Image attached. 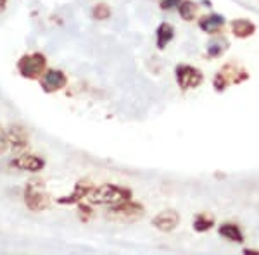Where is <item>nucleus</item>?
<instances>
[{"label": "nucleus", "instance_id": "3", "mask_svg": "<svg viewBox=\"0 0 259 255\" xmlns=\"http://www.w3.org/2000/svg\"><path fill=\"white\" fill-rule=\"evenodd\" d=\"M249 79V73L237 62H227L218 73L214 74L212 86L216 91H225L230 85H239Z\"/></svg>", "mask_w": 259, "mask_h": 255}, {"label": "nucleus", "instance_id": "18", "mask_svg": "<svg viewBox=\"0 0 259 255\" xmlns=\"http://www.w3.org/2000/svg\"><path fill=\"white\" fill-rule=\"evenodd\" d=\"M212 226H214V217L204 214V212H202V214H199L194 219V229H195V231H199V233L209 231Z\"/></svg>", "mask_w": 259, "mask_h": 255}, {"label": "nucleus", "instance_id": "16", "mask_svg": "<svg viewBox=\"0 0 259 255\" xmlns=\"http://www.w3.org/2000/svg\"><path fill=\"white\" fill-rule=\"evenodd\" d=\"M197 9L199 6L192 0H182L178 6V12H180V18L183 21H194V18L197 16Z\"/></svg>", "mask_w": 259, "mask_h": 255}, {"label": "nucleus", "instance_id": "5", "mask_svg": "<svg viewBox=\"0 0 259 255\" xmlns=\"http://www.w3.org/2000/svg\"><path fill=\"white\" fill-rule=\"evenodd\" d=\"M175 74H177L178 86L183 91L197 88V86L202 85V81H204L202 71L194 68V66H189V64H178L177 69H175Z\"/></svg>", "mask_w": 259, "mask_h": 255}, {"label": "nucleus", "instance_id": "7", "mask_svg": "<svg viewBox=\"0 0 259 255\" xmlns=\"http://www.w3.org/2000/svg\"><path fill=\"white\" fill-rule=\"evenodd\" d=\"M68 85V76L61 69H47L40 78V86L45 93H56L66 88Z\"/></svg>", "mask_w": 259, "mask_h": 255}, {"label": "nucleus", "instance_id": "2", "mask_svg": "<svg viewBox=\"0 0 259 255\" xmlns=\"http://www.w3.org/2000/svg\"><path fill=\"white\" fill-rule=\"evenodd\" d=\"M16 69H18L21 78L35 81V79H40L41 74L47 71V57L41 52L24 54L16 62Z\"/></svg>", "mask_w": 259, "mask_h": 255}, {"label": "nucleus", "instance_id": "13", "mask_svg": "<svg viewBox=\"0 0 259 255\" xmlns=\"http://www.w3.org/2000/svg\"><path fill=\"white\" fill-rule=\"evenodd\" d=\"M232 33L237 36V38H249L256 33V24L249 19H235L232 21Z\"/></svg>", "mask_w": 259, "mask_h": 255}, {"label": "nucleus", "instance_id": "4", "mask_svg": "<svg viewBox=\"0 0 259 255\" xmlns=\"http://www.w3.org/2000/svg\"><path fill=\"white\" fill-rule=\"evenodd\" d=\"M144 214H145V209L142 203H137L133 200H124V202L109 207L107 219H114L119 221V223H132V221L142 219Z\"/></svg>", "mask_w": 259, "mask_h": 255}, {"label": "nucleus", "instance_id": "19", "mask_svg": "<svg viewBox=\"0 0 259 255\" xmlns=\"http://www.w3.org/2000/svg\"><path fill=\"white\" fill-rule=\"evenodd\" d=\"M92 18H94L95 21H106L111 18V9L107 4L104 2H99L95 4L94 7H92Z\"/></svg>", "mask_w": 259, "mask_h": 255}, {"label": "nucleus", "instance_id": "12", "mask_svg": "<svg viewBox=\"0 0 259 255\" xmlns=\"http://www.w3.org/2000/svg\"><path fill=\"white\" fill-rule=\"evenodd\" d=\"M225 23H227V19L221 14H209L199 19V28L204 33H207V35H214V33H218L220 30H223Z\"/></svg>", "mask_w": 259, "mask_h": 255}, {"label": "nucleus", "instance_id": "11", "mask_svg": "<svg viewBox=\"0 0 259 255\" xmlns=\"http://www.w3.org/2000/svg\"><path fill=\"white\" fill-rule=\"evenodd\" d=\"M178 224H180V214L177 211H173V209L159 212V214L154 216V219H152V226L157 231H162V233H171L173 229H177Z\"/></svg>", "mask_w": 259, "mask_h": 255}, {"label": "nucleus", "instance_id": "10", "mask_svg": "<svg viewBox=\"0 0 259 255\" xmlns=\"http://www.w3.org/2000/svg\"><path fill=\"white\" fill-rule=\"evenodd\" d=\"M11 166L24 173H40L45 167V161L35 154H21L11 161Z\"/></svg>", "mask_w": 259, "mask_h": 255}, {"label": "nucleus", "instance_id": "21", "mask_svg": "<svg viewBox=\"0 0 259 255\" xmlns=\"http://www.w3.org/2000/svg\"><path fill=\"white\" fill-rule=\"evenodd\" d=\"M9 150V140H7V131L0 126V156H4V154Z\"/></svg>", "mask_w": 259, "mask_h": 255}, {"label": "nucleus", "instance_id": "17", "mask_svg": "<svg viewBox=\"0 0 259 255\" xmlns=\"http://www.w3.org/2000/svg\"><path fill=\"white\" fill-rule=\"evenodd\" d=\"M228 48V41L225 38H218V40H212L209 45H207V56L211 59H216V57H221Z\"/></svg>", "mask_w": 259, "mask_h": 255}, {"label": "nucleus", "instance_id": "9", "mask_svg": "<svg viewBox=\"0 0 259 255\" xmlns=\"http://www.w3.org/2000/svg\"><path fill=\"white\" fill-rule=\"evenodd\" d=\"M7 140H9V148L18 154L26 150L30 145V136L23 124H11L7 129Z\"/></svg>", "mask_w": 259, "mask_h": 255}, {"label": "nucleus", "instance_id": "1", "mask_svg": "<svg viewBox=\"0 0 259 255\" xmlns=\"http://www.w3.org/2000/svg\"><path fill=\"white\" fill-rule=\"evenodd\" d=\"M92 206H116L124 200H132V190L118 185H111V183H104L90 191V195L87 196Z\"/></svg>", "mask_w": 259, "mask_h": 255}, {"label": "nucleus", "instance_id": "20", "mask_svg": "<svg viewBox=\"0 0 259 255\" xmlns=\"http://www.w3.org/2000/svg\"><path fill=\"white\" fill-rule=\"evenodd\" d=\"M78 217L83 221V223H89V221L94 217V211H92L90 206H87V203H78Z\"/></svg>", "mask_w": 259, "mask_h": 255}, {"label": "nucleus", "instance_id": "23", "mask_svg": "<svg viewBox=\"0 0 259 255\" xmlns=\"http://www.w3.org/2000/svg\"><path fill=\"white\" fill-rule=\"evenodd\" d=\"M7 2H9V0H0V12H4V11H6Z\"/></svg>", "mask_w": 259, "mask_h": 255}, {"label": "nucleus", "instance_id": "24", "mask_svg": "<svg viewBox=\"0 0 259 255\" xmlns=\"http://www.w3.org/2000/svg\"><path fill=\"white\" fill-rule=\"evenodd\" d=\"M244 253H247V255H249V253H250V255H257L259 252H256V250H249V248H245V250H244Z\"/></svg>", "mask_w": 259, "mask_h": 255}, {"label": "nucleus", "instance_id": "22", "mask_svg": "<svg viewBox=\"0 0 259 255\" xmlns=\"http://www.w3.org/2000/svg\"><path fill=\"white\" fill-rule=\"evenodd\" d=\"M180 2H182V0H161L159 7L162 11H173V9H178Z\"/></svg>", "mask_w": 259, "mask_h": 255}, {"label": "nucleus", "instance_id": "8", "mask_svg": "<svg viewBox=\"0 0 259 255\" xmlns=\"http://www.w3.org/2000/svg\"><path fill=\"white\" fill-rule=\"evenodd\" d=\"M92 190H94V183H92L90 179H80V181H76V185L73 186V191H71L69 195L59 196L56 202L61 203V206H76V203H80L83 198H87V196L90 195Z\"/></svg>", "mask_w": 259, "mask_h": 255}, {"label": "nucleus", "instance_id": "6", "mask_svg": "<svg viewBox=\"0 0 259 255\" xmlns=\"http://www.w3.org/2000/svg\"><path fill=\"white\" fill-rule=\"evenodd\" d=\"M23 198L24 206L31 212H44L50 207V196L45 191H41L36 185H33V183L24 186Z\"/></svg>", "mask_w": 259, "mask_h": 255}, {"label": "nucleus", "instance_id": "15", "mask_svg": "<svg viewBox=\"0 0 259 255\" xmlns=\"http://www.w3.org/2000/svg\"><path fill=\"white\" fill-rule=\"evenodd\" d=\"M218 233L223 238H227L230 241H235V243H242L244 241V233L237 224L233 223H225L218 228Z\"/></svg>", "mask_w": 259, "mask_h": 255}, {"label": "nucleus", "instance_id": "14", "mask_svg": "<svg viewBox=\"0 0 259 255\" xmlns=\"http://www.w3.org/2000/svg\"><path fill=\"white\" fill-rule=\"evenodd\" d=\"M175 38V28L169 23H161L156 30V45L159 50H164Z\"/></svg>", "mask_w": 259, "mask_h": 255}]
</instances>
